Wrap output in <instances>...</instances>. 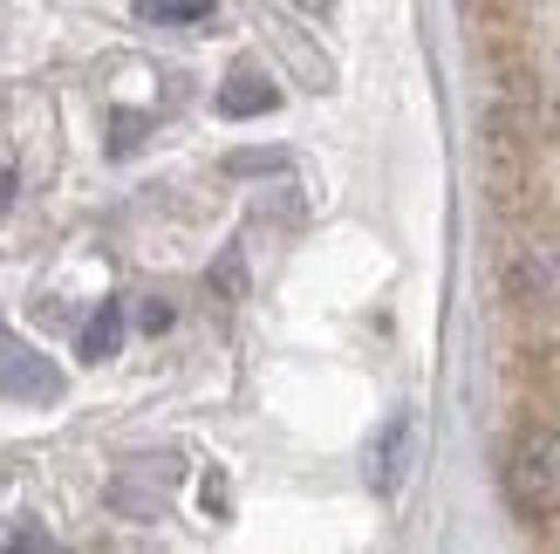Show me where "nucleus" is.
I'll list each match as a JSON object with an SVG mask.
<instances>
[{
	"instance_id": "1",
	"label": "nucleus",
	"mask_w": 560,
	"mask_h": 554,
	"mask_svg": "<svg viewBox=\"0 0 560 554\" xmlns=\"http://www.w3.org/2000/svg\"><path fill=\"white\" fill-rule=\"evenodd\" d=\"M506 493L520 513H560V431L553 425H534L513 438L506 452Z\"/></svg>"
},
{
	"instance_id": "2",
	"label": "nucleus",
	"mask_w": 560,
	"mask_h": 554,
	"mask_svg": "<svg viewBox=\"0 0 560 554\" xmlns=\"http://www.w3.org/2000/svg\"><path fill=\"white\" fill-rule=\"evenodd\" d=\"M0 397H27V404L62 397V370H55L35 343H21L8 322H0Z\"/></svg>"
},
{
	"instance_id": "3",
	"label": "nucleus",
	"mask_w": 560,
	"mask_h": 554,
	"mask_svg": "<svg viewBox=\"0 0 560 554\" xmlns=\"http://www.w3.org/2000/svg\"><path fill=\"white\" fill-rule=\"evenodd\" d=\"M513 301H560V240H526L506 261Z\"/></svg>"
},
{
	"instance_id": "4",
	"label": "nucleus",
	"mask_w": 560,
	"mask_h": 554,
	"mask_svg": "<svg viewBox=\"0 0 560 554\" xmlns=\"http://www.w3.org/2000/svg\"><path fill=\"white\" fill-rule=\"evenodd\" d=\"M410 459H417V418L397 411V418L376 431V446H370V486L376 493H397L410 480Z\"/></svg>"
},
{
	"instance_id": "5",
	"label": "nucleus",
	"mask_w": 560,
	"mask_h": 554,
	"mask_svg": "<svg viewBox=\"0 0 560 554\" xmlns=\"http://www.w3.org/2000/svg\"><path fill=\"white\" fill-rule=\"evenodd\" d=\"M273 103H280V90H273L260 69H246V62L219 82V117H267Z\"/></svg>"
},
{
	"instance_id": "6",
	"label": "nucleus",
	"mask_w": 560,
	"mask_h": 554,
	"mask_svg": "<svg viewBox=\"0 0 560 554\" xmlns=\"http://www.w3.org/2000/svg\"><path fill=\"white\" fill-rule=\"evenodd\" d=\"M117 343H124V309H117V301H103V309L82 322L75 349H82V363H103V356H117Z\"/></svg>"
},
{
	"instance_id": "7",
	"label": "nucleus",
	"mask_w": 560,
	"mask_h": 554,
	"mask_svg": "<svg viewBox=\"0 0 560 554\" xmlns=\"http://www.w3.org/2000/svg\"><path fill=\"white\" fill-rule=\"evenodd\" d=\"M212 0H137V21H206Z\"/></svg>"
},
{
	"instance_id": "8",
	"label": "nucleus",
	"mask_w": 560,
	"mask_h": 554,
	"mask_svg": "<svg viewBox=\"0 0 560 554\" xmlns=\"http://www.w3.org/2000/svg\"><path fill=\"white\" fill-rule=\"evenodd\" d=\"M280 164H288L280 151H233V158H226V172H280Z\"/></svg>"
},
{
	"instance_id": "9",
	"label": "nucleus",
	"mask_w": 560,
	"mask_h": 554,
	"mask_svg": "<svg viewBox=\"0 0 560 554\" xmlns=\"http://www.w3.org/2000/svg\"><path fill=\"white\" fill-rule=\"evenodd\" d=\"M137 137H144V117H117V151H130Z\"/></svg>"
},
{
	"instance_id": "10",
	"label": "nucleus",
	"mask_w": 560,
	"mask_h": 554,
	"mask_svg": "<svg viewBox=\"0 0 560 554\" xmlns=\"http://www.w3.org/2000/svg\"><path fill=\"white\" fill-rule=\"evenodd\" d=\"M14 206V172H0V212Z\"/></svg>"
}]
</instances>
